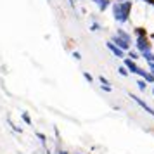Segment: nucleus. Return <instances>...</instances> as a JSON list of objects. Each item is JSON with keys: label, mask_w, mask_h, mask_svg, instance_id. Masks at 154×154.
Returning <instances> with one entry per match:
<instances>
[{"label": "nucleus", "mask_w": 154, "mask_h": 154, "mask_svg": "<svg viewBox=\"0 0 154 154\" xmlns=\"http://www.w3.org/2000/svg\"><path fill=\"white\" fill-rule=\"evenodd\" d=\"M135 47L140 54H146V52H152V43H151V38L149 36H142V38H137L135 42Z\"/></svg>", "instance_id": "7ed1b4c3"}, {"label": "nucleus", "mask_w": 154, "mask_h": 154, "mask_svg": "<svg viewBox=\"0 0 154 154\" xmlns=\"http://www.w3.org/2000/svg\"><path fill=\"white\" fill-rule=\"evenodd\" d=\"M106 45H107V49L111 50V52H112V54H114V56H116V57H123V59H125L126 52H125V50H123V49H119V47H118V45H116V43H112L111 40H109V42L106 43Z\"/></svg>", "instance_id": "423d86ee"}, {"label": "nucleus", "mask_w": 154, "mask_h": 154, "mask_svg": "<svg viewBox=\"0 0 154 154\" xmlns=\"http://www.w3.org/2000/svg\"><path fill=\"white\" fill-rule=\"evenodd\" d=\"M47 2H50V0H47Z\"/></svg>", "instance_id": "cd10ccee"}, {"label": "nucleus", "mask_w": 154, "mask_h": 154, "mask_svg": "<svg viewBox=\"0 0 154 154\" xmlns=\"http://www.w3.org/2000/svg\"><path fill=\"white\" fill-rule=\"evenodd\" d=\"M137 85H139V90H142V92H144V90L147 88V82L144 80V78H140V80H137Z\"/></svg>", "instance_id": "f8f14e48"}, {"label": "nucleus", "mask_w": 154, "mask_h": 154, "mask_svg": "<svg viewBox=\"0 0 154 154\" xmlns=\"http://www.w3.org/2000/svg\"><path fill=\"white\" fill-rule=\"evenodd\" d=\"M123 66H126V69L130 71V73H135V75H139L140 78H144V75L147 73L146 69H142L139 64H137V61H133V59H130V57H125Z\"/></svg>", "instance_id": "f03ea898"}, {"label": "nucleus", "mask_w": 154, "mask_h": 154, "mask_svg": "<svg viewBox=\"0 0 154 154\" xmlns=\"http://www.w3.org/2000/svg\"><path fill=\"white\" fill-rule=\"evenodd\" d=\"M152 95H154V87H152Z\"/></svg>", "instance_id": "bb28decb"}, {"label": "nucleus", "mask_w": 154, "mask_h": 154, "mask_svg": "<svg viewBox=\"0 0 154 154\" xmlns=\"http://www.w3.org/2000/svg\"><path fill=\"white\" fill-rule=\"evenodd\" d=\"M132 7H133V4L130 2V0H126V2H114V4H112V14H114V19H116L118 23H121V24L128 23Z\"/></svg>", "instance_id": "f257e3e1"}, {"label": "nucleus", "mask_w": 154, "mask_h": 154, "mask_svg": "<svg viewBox=\"0 0 154 154\" xmlns=\"http://www.w3.org/2000/svg\"><path fill=\"white\" fill-rule=\"evenodd\" d=\"M116 35L121 36V38H123V40H126L128 43H132V35H130V33H126L123 28H118V29H116Z\"/></svg>", "instance_id": "0eeeda50"}, {"label": "nucleus", "mask_w": 154, "mask_h": 154, "mask_svg": "<svg viewBox=\"0 0 154 154\" xmlns=\"http://www.w3.org/2000/svg\"><path fill=\"white\" fill-rule=\"evenodd\" d=\"M7 123H9V125H11V126H12V130H14V132H19V133L23 132V130H21V128H19V126H16L14 123H12V119H11V118H7Z\"/></svg>", "instance_id": "dca6fc26"}, {"label": "nucleus", "mask_w": 154, "mask_h": 154, "mask_svg": "<svg viewBox=\"0 0 154 154\" xmlns=\"http://www.w3.org/2000/svg\"><path fill=\"white\" fill-rule=\"evenodd\" d=\"M142 57L147 63H154V52H146V54H142Z\"/></svg>", "instance_id": "ddd939ff"}, {"label": "nucleus", "mask_w": 154, "mask_h": 154, "mask_svg": "<svg viewBox=\"0 0 154 154\" xmlns=\"http://www.w3.org/2000/svg\"><path fill=\"white\" fill-rule=\"evenodd\" d=\"M36 137H38V139L42 140L43 144H45V140H47V137H45V135H43V133H42V132H36Z\"/></svg>", "instance_id": "6ab92c4d"}, {"label": "nucleus", "mask_w": 154, "mask_h": 154, "mask_svg": "<svg viewBox=\"0 0 154 154\" xmlns=\"http://www.w3.org/2000/svg\"><path fill=\"white\" fill-rule=\"evenodd\" d=\"M69 4H71V7L75 9V0H69Z\"/></svg>", "instance_id": "393cba45"}, {"label": "nucleus", "mask_w": 154, "mask_h": 154, "mask_svg": "<svg viewBox=\"0 0 154 154\" xmlns=\"http://www.w3.org/2000/svg\"><path fill=\"white\" fill-rule=\"evenodd\" d=\"M133 33L137 35V38H142V36H149L147 29H146V28H142V26H135V28H133Z\"/></svg>", "instance_id": "6e6552de"}, {"label": "nucleus", "mask_w": 154, "mask_h": 154, "mask_svg": "<svg viewBox=\"0 0 154 154\" xmlns=\"http://www.w3.org/2000/svg\"><path fill=\"white\" fill-rule=\"evenodd\" d=\"M83 78L87 80V82H88V83H92V82H94V76H92L88 71H83Z\"/></svg>", "instance_id": "f3484780"}, {"label": "nucleus", "mask_w": 154, "mask_h": 154, "mask_svg": "<svg viewBox=\"0 0 154 154\" xmlns=\"http://www.w3.org/2000/svg\"><path fill=\"white\" fill-rule=\"evenodd\" d=\"M144 80H146L147 83H154V75H152V73H149V71H147L146 75H144Z\"/></svg>", "instance_id": "2eb2a0df"}, {"label": "nucleus", "mask_w": 154, "mask_h": 154, "mask_svg": "<svg viewBox=\"0 0 154 154\" xmlns=\"http://www.w3.org/2000/svg\"><path fill=\"white\" fill-rule=\"evenodd\" d=\"M59 154H69V152H66V151H59Z\"/></svg>", "instance_id": "a878e982"}, {"label": "nucleus", "mask_w": 154, "mask_h": 154, "mask_svg": "<svg viewBox=\"0 0 154 154\" xmlns=\"http://www.w3.org/2000/svg\"><path fill=\"white\" fill-rule=\"evenodd\" d=\"M130 99H133V100H135V102H137V104H139V106H140V107H142V109H144L146 112H149L151 116H154V109H152V107H151L149 104H147V102L144 100V99H140L139 95H135V94H130Z\"/></svg>", "instance_id": "20e7f679"}, {"label": "nucleus", "mask_w": 154, "mask_h": 154, "mask_svg": "<svg viewBox=\"0 0 154 154\" xmlns=\"http://www.w3.org/2000/svg\"><path fill=\"white\" fill-rule=\"evenodd\" d=\"M99 82H100V85H111V83H109V80H107L106 76H102V75L99 76Z\"/></svg>", "instance_id": "a211bd4d"}, {"label": "nucleus", "mask_w": 154, "mask_h": 154, "mask_svg": "<svg viewBox=\"0 0 154 154\" xmlns=\"http://www.w3.org/2000/svg\"><path fill=\"white\" fill-rule=\"evenodd\" d=\"M118 73L121 75V76H128V75H130V71L126 69V66H119V68H118Z\"/></svg>", "instance_id": "4468645a"}, {"label": "nucleus", "mask_w": 154, "mask_h": 154, "mask_svg": "<svg viewBox=\"0 0 154 154\" xmlns=\"http://www.w3.org/2000/svg\"><path fill=\"white\" fill-rule=\"evenodd\" d=\"M100 87H102V88H104L106 92H111V90H112V87H111V85H100Z\"/></svg>", "instance_id": "aec40b11"}, {"label": "nucleus", "mask_w": 154, "mask_h": 154, "mask_svg": "<svg viewBox=\"0 0 154 154\" xmlns=\"http://www.w3.org/2000/svg\"><path fill=\"white\" fill-rule=\"evenodd\" d=\"M21 118H23V121H24V123H26V125H33V121H31V118H29V114L28 112H21Z\"/></svg>", "instance_id": "9b49d317"}, {"label": "nucleus", "mask_w": 154, "mask_h": 154, "mask_svg": "<svg viewBox=\"0 0 154 154\" xmlns=\"http://www.w3.org/2000/svg\"><path fill=\"white\" fill-rule=\"evenodd\" d=\"M94 2H95V4L99 5V9H100L102 12H104L106 9H107L109 5H111V2H109V0H94Z\"/></svg>", "instance_id": "1a4fd4ad"}, {"label": "nucleus", "mask_w": 154, "mask_h": 154, "mask_svg": "<svg viewBox=\"0 0 154 154\" xmlns=\"http://www.w3.org/2000/svg\"><path fill=\"white\" fill-rule=\"evenodd\" d=\"M128 57H130V59H133V61H137V59H140V57H142V54H140L139 50H128Z\"/></svg>", "instance_id": "9d476101"}, {"label": "nucleus", "mask_w": 154, "mask_h": 154, "mask_svg": "<svg viewBox=\"0 0 154 154\" xmlns=\"http://www.w3.org/2000/svg\"><path fill=\"white\" fill-rule=\"evenodd\" d=\"M73 57H75L76 61H80V59H82V56H80V52H73Z\"/></svg>", "instance_id": "412c9836"}, {"label": "nucleus", "mask_w": 154, "mask_h": 154, "mask_svg": "<svg viewBox=\"0 0 154 154\" xmlns=\"http://www.w3.org/2000/svg\"><path fill=\"white\" fill-rule=\"evenodd\" d=\"M99 28H100V26H99L97 23H94V24H92V31H97Z\"/></svg>", "instance_id": "4be33fe9"}, {"label": "nucleus", "mask_w": 154, "mask_h": 154, "mask_svg": "<svg viewBox=\"0 0 154 154\" xmlns=\"http://www.w3.org/2000/svg\"><path fill=\"white\" fill-rule=\"evenodd\" d=\"M111 42H112V43H116L119 49H123L125 52H128V50H130V45H132V43H128L126 40H123V38H121V36H118V35H112Z\"/></svg>", "instance_id": "39448f33"}, {"label": "nucleus", "mask_w": 154, "mask_h": 154, "mask_svg": "<svg viewBox=\"0 0 154 154\" xmlns=\"http://www.w3.org/2000/svg\"><path fill=\"white\" fill-rule=\"evenodd\" d=\"M149 69H151V73L154 75V63H149Z\"/></svg>", "instance_id": "5701e85b"}, {"label": "nucleus", "mask_w": 154, "mask_h": 154, "mask_svg": "<svg viewBox=\"0 0 154 154\" xmlns=\"http://www.w3.org/2000/svg\"><path fill=\"white\" fill-rule=\"evenodd\" d=\"M142 2H146V4H149V5H152L154 7V0H142Z\"/></svg>", "instance_id": "b1692460"}]
</instances>
